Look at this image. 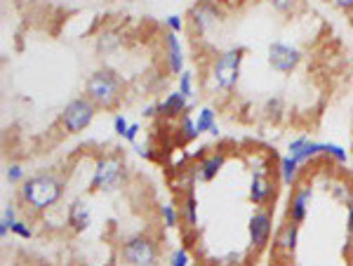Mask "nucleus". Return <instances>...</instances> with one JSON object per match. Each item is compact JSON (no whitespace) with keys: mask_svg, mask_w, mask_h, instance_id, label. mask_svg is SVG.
<instances>
[{"mask_svg":"<svg viewBox=\"0 0 353 266\" xmlns=\"http://www.w3.org/2000/svg\"><path fill=\"white\" fill-rule=\"evenodd\" d=\"M170 266H191V257H189V250L186 247H174L172 252H170Z\"/></svg>","mask_w":353,"mask_h":266,"instance_id":"c85d7f7f","label":"nucleus"},{"mask_svg":"<svg viewBox=\"0 0 353 266\" xmlns=\"http://www.w3.org/2000/svg\"><path fill=\"white\" fill-rule=\"evenodd\" d=\"M5 182L10 186H17V184H24L26 182V170L19 165V163H10L5 167Z\"/></svg>","mask_w":353,"mask_h":266,"instance_id":"a878e982","label":"nucleus"},{"mask_svg":"<svg viewBox=\"0 0 353 266\" xmlns=\"http://www.w3.org/2000/svg\"><path fill=\"white\" fill-rule=\"evenodd\" d=\"M66 224L73 234H85L92 226V210H90L85 198H73L66 210Z\"/></svg>","mask_w":353,"mask_h":266,"instance_id":"ddd939ff","label":"nucleus"},{"mask_svg":"<svg viewBox=\"0 0 353 266\" xmlns=\"http://www.w3.org/2000/svg\"><path fill=\"white\" fill-rule=\"evenodd\" d=\"M189 19H191V31L198 36H205L212 26H217L224 19V12L217 3L212 0H198L196 5L189 10Z\"/></svg>","mask_w":353,"mask_h":266,"instance_id":"9d476101","label":"nucleus"},{"mask_svg":"<svg viewBox=\"0 0 353 266\" xmlns=\"http://www.w3.org/2000/svg\"><path fill=\"white\" fill-rule=\"evenodd\" d=\"M323 156L339 163V165H344V163L349 161V151H346L344 146L334 144V141H323Z\"/></svg>","mask_w":353,"mask_h":266,"instance_id":"393cba45","label":"nucleus"},{"mask_svg":"<svg viewBox=\"0 0 353 266\" xmlns=\"http://www.w3.org/2000/svg\"><path fill=\"white\" fill-rule=\"evenodd\" d=\"M128 127H130V121L125 118V113H116V116H113V132L123 139L125 132H128Z\"/></svg>","mask_w":353,"mask_h":266,"instance_id":"2f4dec72","label":"nucleus"},{"mask_svg":"<svg viewBox=\"0 0 353 266\" xmlns=\"http://www.w3.org/2000/svg\"><path fill=\"white\" fill-rule=\"evenodd\" d=\"M301 172H304V167L292 156H283L278 161V177H281V184L288 186V189H294L301 182Z\"/></svg>","mask_w":353,"mask_h":266,"instance_id":"a211bd4d","label":"nucleus"},{"mask_svg":"<svg viewBox=\"0 0 353 266\" xmlns=\"http://www.w3.org/2000/svg\"><path fill=\"white\" fill-rule=\"evenodd\" d=\"M176 132H179V139L184 141V144H191V141H196L201 137V132H198V127H196V118L191 116V111H186L184 116L176 121Z\"/></svg>","mask_w":353,"mask_h":266,"instance_id":"4be33fe9","label":"nucleus"},{"mask_svg":"<svg viewBox=\"0 0 353 266\" xmlns=\"http://www.w3.org/2000/svg\"><path fill=\"white\" fill-rule=\"evenodd\" d=\"M226 165V154L224 151H210L208 156H203L198 161V165L193 167V174H196L198 182H212V179L219 177V172Z\"/></svg>","mask_w":353,"mask_h":266,"instance_id":"4468645a","label":"nucleus"},{"mask_svg":"<svg viewBox=\"0 0 353 266\" xmlns=\"http://www.w3.org/2000/svg\"><path fill=\"white\" fill-rule=\"evenodd\" d=\"M196 127L201 134H212V137H219V125H217V111L212 106H203L196 116Z\"/></svg>","mask_w":353,"mask_h":266,"instance_id":"aec40b11","label":"nucleus"},{"mask_svg":"<svg viewBox=\"0 0 353 266\" xmlns=\"http://www.w3.org/2000/svg\"><path fill=\"white\" fill-rule=\"evenodd\" d=\"M12 234L17 236V238H21V241H28V238H33V229L28 226L24 219H19V222L14 224V229H12Z\"/></svg>","mask_w":353,"mask_h":266,"instance_id":"473e14b6","label":"nucleus"},{"mask_svg":"<svg viewBox=\"0 0 353 266\" xmlns=\"http://www.w3.org/2000/svg\"><path fill=\"white\" fill-rule=\"evenodd\" d=\"M19 222V214H17V207L12 203L3 205V212H0V238H8V234H12L14 224Z\"/></svg>","mask_w":353,"mask_h":266,"instance_id":"5701e85b","label":"nucleus"},{"mask_svg":"<svg viewBox=\"0 0 353 266\" xmlns=\"http://www.w3.org/2000/svg\"><path fill=\"white\" fill-rule=\"evenodd\" d=\"M179 33L168 31L165 33V54H168V71L170 76L179 78L186 71V59H184V48H181Z\"/></svg>","mask_w":353,"mask_h":266,"instance_id":"dca6fc26","label":"nucleus"},{"mask_svg":"<svg viewBox=\"0 0 353 266\" xmlns=\"http://www.w3.org/2000/svg\"><path fill=\"white\" fill-rule=\"evenodd\" d=\"M125 177H128V167H125V161L121 156H99L92 170V179H90V191L111 194V191H118L125 184Z\"/></svg>","mask_w":353,"mask_h":266,"instance_id":"20e7f679","label":"nucleus"},{"mask_svg":"<svg viewBox=\"0 0 353 266\" xmlns=\"http://www.w3.org/2000/svg\"><path fill=\"white\" fill-rule=\"evenodd\" d=\"M217 262H219V266H243V262H245V252L231 250V252H226L224 257H219Z\"/></svg>","mask_w":353,"mask_h":266,"instance_id":"c756f323","label":"nucleus"},{"mask_svg":"<svg viewBox=\"0 0 353 266\" xmlns=\"http://www.w3.org/2000/svg\"><path fill=\"white\" fill-rule=\"evenodd\" d=\"M250 172H252V179H250V203L254 207H269L271 201H276V182L271 177V167L269 161L261 156H250Z\"/></svg>","mask_w":353,"mask_h":266,"instance_id":"39448f33","label":"nucleus"},{"mask_svg":"<svg viewBox=\"0 0 353 266\" xmlns=\"http://www.w3.org/2000/svg\"><path fill=\"white\" fill-rule=\"evenodd\" d=\"M125 85L116 71L109 66H101V69L92 71L85 81V97H88L97 109L111 111L118 106V101L123 99Z\"/></svg>","mask_w":353,"mask_h":266,"instance_id":"f03ea898","label":"nucleus"},{"mask_svg":"<svg viewBox=\"0 0 353 266\" xmlns=\"http://www.w3.org/2000/svg\"><path fill=\"white\" fill-rule=\"evenodd\" d=\"M349 61H351V73H353V54L349 57Z\"/></svg>","mask_w":353,"mask_h":266,"instance_id":"4c0bfd02","label":"nucleus"},{"mask_svg":"<svg viewBox=\"0 0 353 266\" xmlns=\"http://www.w3.org/2000/svg\"><path fill=\"white\" fill-rule=\"evenodd\" d=\"M243 57H245L243 48H226L214 57L212 66H210V85H212L214 92L231 94L238 88Z\"/></svg>","mask_w":353,"mask_h":266,"instance_id":"7ed1b4c3","label":"nucleus"},{"mask_svg":"<svg viewBox=\"0 0 353 266\" xmlns=\"http://www.w3.org/2000/svg\"><path fill=\"white\" fill-rule=\"evenodd\" d=\"M266 3L271 5L273 10H276L278 14H294L299 10L301 0H266Z\"/></svg>","mask_w":353,"mask_h":266,"instance_id":"cd10ccee","label":"nucleus"},{"mask_svg":"<svg viewBox=\"0 0 353 266\" xmlns=\"http://www.w3.org/2000/svg\"><path fill=\"white\" fill-rule=\"evenodd\" d=\"M346 241L353 247V203L346 207Z\"/></svg>","mask_w":353,"mask_h":266,"instance_id":"c9c22d12","label":"nucleus"},{"mask_svg":"<svg viewBox=\"0 0 353 266\" xmlns=\"http://www.w3.org/2000/svg\"><path fill=\"white\" fill-rule=\"evenodd\" d=\"M139 132H141V125H139V123H130V127H128V132H125L123 141H128V144L137 146V139H139Z\"/></svg>","mask_w":353,"mask_h":266,"instance_id":"72a5a7b5","label":"nucleus"},{"mask_svg":"<svg viewBox=\"0 0 353 266\" xmlns=\"http://www.w3.org/2000/svg\"><path fill=\"white\" fill-rule=\"evenodd\" d=\"M301 50L294 48V45L281 43V41H273L269 48H266V61L276 73H283V76H290L299 69L301 64Z\"/></svg>","mask_w":353,"mask_h":266,"instance_id":"6e6552de","label":"nucleus"},{"mask_svg":"<svg viewBox=\"0 0 353 266\" xmlns=\"http://www.w3.org/2000/svg\"><path fill=\"white\" fill-rule=\"evenodd\" d=\"M313 184L311 182H301L294 186L292 194H290V201H288V219L294 224H304L306 217H309V205L313 201Z\"/></svg>","mask_w":353,"mask_h":266,"instance_id":"9b49d317","label":"nucleus"},{"mask_svg":"<svg viewBox=\"0 0 353 266\" xmlns=\"http://www.w3.org/2000/svg\"><path fill=\"white\" fill-rule=\"evenodd\" d=\"M288 156H292L301 167H306L311 161H316L318 156H323V144L313 141L309 137H297L288 144Z\"/></svg>","mask_w":353,"mask_h":266,"instance_id":"2eb2a0df","label":"nucleus"},{"mask_svg":"<svg viewBox=\"0 0 353 266\" xmlns=\"http://www.w3.org/2000/svg\"><path fill=\"white\" fill-rule=\"evenodd\" d=\"M179 214H181V222L186 224V229H196L198 226V198L191 191H184V198L179 203Z\"/></svg>","mask_w":353,"mask_h":266,"instance_id":"6ab92c4d","label":"nucleus"},{"mask_svg":"<svg viewBox=\"0 0 353 266\" xmlns=\"http://www.w3.org/2000/svg\"><path fill=\"white\" fill-rule=\"evenodd\" d=\"M176 90H179L186 99H191V101L196 99V76H193L191 69H186L179 78H176Z\"/></svg>","mask_w":353,"mask_h":266,"instance_id":"b1692460","label":"nucleus"},{"mask_svg":"<svg viewBox=\"0 0 353 266\" xmlns=\"http://www.w3.org/2000/svg\"><path fill=\"white\" fill-rule=\"evenodd\" d=\"M158 243L146 234H134L123 241L121 259L128 266H156L158 264Z\"/></svg>","mask_w":353,"mask_h":266,"instance_id":"423d86ee","label":"nucleus"},{"mask_svg":"<svg viewBox=\"0 0 353 266\" xmlns=\"http://www.w3.org/2000/svg\"><path fill=\"white\" fill-rule=\"evenodd\" d=\"M64 196V179L54 172H38L31 174L19 189V201L26 205V210L45 212L52 210Z\"/></svg>","mask_w":353,"mask_h":266,"instance_id":"f257e3e1","label":"nucleus"},{"mask_svg":"<svg viewBox=\"0 0 353 266\" xmlns=\"http://www.w3.org/2000/svg\"><path fill=\"white\" fill-rule=\"evenodd\" d=\"M125 3H130V0H125Z\"/></svg>","mask_w":353,"mask_h":266,"instance_id":"58836bf2","label":"nucleus"},{"mask_svg":"<svg viewBox=\"0 0 353 266\" xmlns=\"http://www.w3.org/2000/svg\"><path fill=\"white\" fill-rule=\"evenodd\" d=\"M165 28H168V31H172V33H181V31H184V17H181V14L165 17Z\"/></svg>","mask_w":353,"mask_h":266,"instance_id":"7c9ffc66","label":"nucleus"},{"mask_svg":"<svg viewBox=\"0 0 353 266\" xmlns=\"http://www.w3.org/2000/svg\"><path fill=\"white\" fill-rule=\"evenodd\" d=\"M281 109H283V99L281 97L266 101V116H269V118H278V116H281V113H278Z\"/></svg>","mask_w":353,"mask_h":266,"instance_id":"f704fd0d","label":"nucleus"},{"mask_svg":"<svg viewBox=\"0 0 353 266\" xmlns=\"http://www.w3.org/2000/svg\"><path fill=\"white\" fill-rule=\"evenodd\" d=\"M332 3L339 10H353V0H332Z\"/></svg>","mask_w":353,"mask_h":266,"instance_id":"e433bc0d","label":"nucleus"},{"mask_svg":"<svg viewBox=\"0 0 353 266\" xmlns=\"http://www.w3.org/2000/svg\"><path fill=\"white\" fill-rule=\"evenodd\" d=\"M248 234H250V247L254 252H261L269 247L273 236V214L269 207H257L252 212V217L248 222Z\"/></svg>","mask_w":353,"mask_h":266,"instance_id":"1a4fd4ad","label":"nucleus"},{"mask_svg":"<svg viewBox=\"0 0 353 266\" xmlns=\"http://www.w3.org/2000/svg\"><path fill=\"white\" fill-rule=\"evenodd\" d=\"M327 191H330V194H332V198L339 203V205L349 207L351 203H353V186H351L349 179H344V177L330 179Z\"/></svg>","mask_w":353,"mask_h":266,"instance_id":"412c9836","label":"nucleus"},{"mask_svg":"<svg viewBox=\"0 0 353 266\" xmlns=\"http://www.w3.org/2000/svg\"><path fill=\"white\" fill-rule=\"evenodd\" d=\"M179 217L181 214L176 212V207L172 205V203H165V205H161V222H163L165 229H176Z\"/></svg>","mask_w":353,"mask_h":266,"instance_id":"bb28decb","label":"nucleus"},{"mask_svg":"<svg viewBox=\"0 0 353 266\" xmlns=\"http://www.w3.org/2000/svg\"><path fill=\"white\" fill-rule=\"evenodd\" d=\"M189 109H191V99H186L179 90H174V92L165 94L161 101H156L158 118H163V121H179Z\"/></svg>","mask_w":353,"mask_h":266,"instance_id":"f8f14e48","label":"nucleus"},{"mask_svg":"<svg viewBox=\"0 0 353 266\" xmlns=\"http://www.w3.org/2000/svg\"><path fill=\"white\" fill-rule=\"evenodd\" d=\"M297 243H299V224H294L288 219V222L276 231L273 250H276L278 254H285V257H290V254L297 252Z\"/></svg>","mask_w":353,"mask_h":266,"instance_id":"f3484780","label":"nucleus"},{"mask_svg":"<svg viewBox=\"0 0 353 266\" xmlns=\"http://www.w3.org/2000/svg\"><path fill=\"white\" fill-rule=\"evenodd\" d=\"M94 116H97V106L83 94V97L71 99L64 109H61L59 123L66 134H81L92 125Z\"/></svg>","mask_w":353,"mask_h":266,"instance_id":"0eeeda50","label":"nucleus"}]
</instances>
